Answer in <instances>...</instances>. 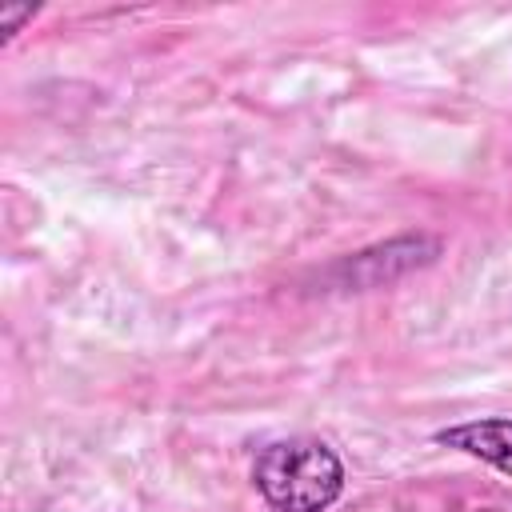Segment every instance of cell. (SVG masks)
Listing matches in <instances>:
<instances>
[{
  "label": "cell",
  "instance_id": "obj_4",
  "mask_svg": "<svg viewBox=\"0 0 512 512\" xmlns=\"http://www.w3.org/2000/svg\"><path fill=\"white\" fill-rule=\"evenodd\" d=\"M36 16L32 4H0V32H20V24H28Z\"/></svg>",
  "mask_w": 512,
  "mask_h": 512
},
{
  "label": "cell",
  "instance_id": "obj_2",
  "mask_svg": "<svg viewBox=\"0 0 512 512\" xmlns=\"http://www.w3.org/2000/svg\"><path fill=\"white\" fill-rule=\"evenodd\" d=\"M440 236L432 232H404V236H392L384 244H372V248H360L352 256H340L336 264L324 268V284L336 288V292H368V288H380V284H392L416 268H428L436 256H440Z\"/></svg>",
  "mask_w": 512,
  "mask_h": 512
},
{
  "label": "cell",
  "instance_id": "obj_1",
  "mask_svg": "<svg viewBox=\"0 0 512 512\" xmlns=\"http://www.w3.org/2000/svg\"><path fill=\"white\" fill-rule=\"evenodd\" d=\"M344 460L316 436L272 440L252 460V488L272 512H328L344 496Z\"/></svg>",
  "mask_w": 512,
  "mask_h": 512
},
{
  "label": "cell",
  "instance_id": "obj_3",
  "mask_svg": "<svg viewBox=\"0 0 512 512\" xmlns=\"http://www.w3.org/2000/svg\"><path fill=\"white\" fill-rule=\"evenodd\" d=\"M432 440L440 448L464 452L500 476H512V416H480V420H460L448 428H436Z\"/></svg>",
  "mask_w": 512,
  "mask_h": 512
}]
</instances>
